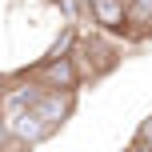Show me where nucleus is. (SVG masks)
I'll return each mask as SVG.
<instances>
[{
	"label": "nucleus",
	"mask_w": 152,
	"mask_h": 152,
	"mask_svg": "<svg viewBox=\"0 0 152 152\" xmlns=\"http://www.w3.org/2000/svg\"><path fill=\"white\" fill-rule=\"evenodd\" d=\"M112 32H104V28H92V36H80V44L72 48V56H76V64H80V72L84 76H92V80H100V76H108L120 64V48L112 44Z\"/></svg>",
	"instance_id": "obj_1"
},
{
	"label": "nucleus",
	"mask_w": 152,
	"mask_h": 152,
	"mask_svg": "<svg viewBox=\"0 0 152 152\" xmlns=\"http://www.w3.org/2000/svg\"><path fill=\"white\" fill-rule=\"evenodd\" d=\"M28 76H36L44 88H64V92H80V80H84L72 52H48Z\"/></svg>",
	"instance_id": "obj_2"
},
{
	"label": "nucleus",
	"mask_w": 152,
	"mask_h": 152,
	"mask_svg": "<svg viewBox=\"0 0 152 152\" xmlns=\"http://www.w3.org/2000/svg\"><path fill=\"white\" fill-rule=\"evenodd\" d=\"M40 96H44V84H40L36 76H24L16 88H4V92H0V112L12 120V116H20V112H28V108H36Z\"/></svg>",
	"instance_id": "obj_3"
},
{
	"label": "nucleus",
	"mask_w": 152,
	"mask_h": 152,
	"mask_svg": "<svg viewBox=\"0 0 152 152\" xmlns=\"http://www.w3.org/2000/svg\"><path fill=\"white\" fill-rule=\"evenodd\" d=\"M72 100H76V92H64V88H44V96H40V104H36V112L48 120V128H60L64 120L72 116Z\"/></svg>",
	"instance_id": "obj_4"
},
{
	"label": "nucleus",
	"mask_w": 152,
	"mask_h": 152,
	"mask_svg": "<svg viewBox=\"0 0 152 152\" xmlns=\"http://www.w3.org/2000/svg\"><path fill=\"white\" fill-rule=\"evenodd\" d=\"M48 136H52V128H48V120L36 112V108L12 116V140L16 144H40V140H48Z\"/></svg>",
	"instance_id": "obj_5"
},
{
	"label": "nucleus",
	"mask_w": 152,
	"mask_h": 152,
	"mask_svg": "<svg viewBox=\"0 0 152 152\" xmlns=\"http://www.w3.org/2000/svg\"><path fill=\"white\" fill-rule=\"evenodd\" d=\"M132 144L136 148H152V116H144V124H140V132L132 136Z\"/></svg>",
	"instance_id": "obj_6"
},
{
	"label": "nucleus",
	"mask_w": 152,
	"mask_h": 152,
	"mask_svg": "<svg viewBox=\"0 0 152 152\" xmlns=\"http://www.w3.org/2000/svg\"><path fill=\"white\" fill-rule=\"evenodd\" d=\"M8 144H16V140H12V120L0 112V148H8Z\"/></svg>",
	"instance_id": "obj_7"
},
{
	"label": "nucleus",
	"mask_w": 152,
	"mask_h": 152,
	"mask_svg": "<svg viewBox=\"0 0 152 152\" xmlns=\"http://www.w3.org/2000/svg\"><path fill=\"white\" fill-rule=\"evenodd\" d=\"M4 84H8V80H4V72H0V92H4Z\"/></svg>",
	"instance_id": "obj_8"
}]
</instances>
